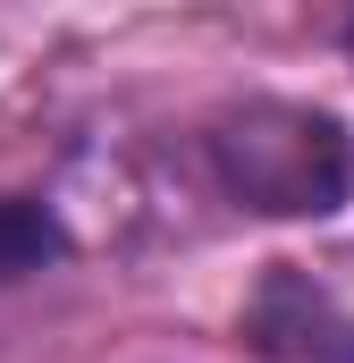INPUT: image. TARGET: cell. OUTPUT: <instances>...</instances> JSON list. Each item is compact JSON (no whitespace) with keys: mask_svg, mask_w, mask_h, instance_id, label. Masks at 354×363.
Here are the masks:
<instances>
[{"mask_svg":"<svg viewBox=\"0 0 354 363\" xmlns=\"http://www.w3.org/2000/svg\"><path fill=\"white\" fill-rule=\"evenodd\" d=\"M202 169L236 211L262 220H329L354 194V135L312 101H228L202 118Z\"/></svg>","mask_w":354,"mask_h":363,"instance_id":"obj_1","label":"cell"},{"mask_svg":"<svg viewBox=\"0 0 354 363\" xmlns=\"http://www.w3.org/2000/svg\"><path fill=\"white\" fill-rule=\"evenodd\" d=\"M245 347L262 363H354V313L312 287L304 271H278L245 296Z\"/></svg>","mask_w":354,"mask_h":363,"instance_id":"obj_2","label":"cell"},{"mask_svg":"<svg viewBox=\"0 0 354 363\" xmlns=\"http://www.w3.org/2000/svg\"><path fill=\"white\" fill-rule=\"evenodd\" d=\"M59 254H68V228L51 220V203H34V194H0V287L51 271Z\"/></svg>","mask_w":354,"mask_h":363,"instance_id":"obj_3","label":"cell"},{"mask_svg":"<svg viewBox=\"0 0 354 363\" xmlns=\"http://www.w3.org/2000/svg\"><path fill=\"white\" fill-rule=\"evenodd\" d=\"M346 51H354V26H346Z\"/></svg>","mask_w":354,"mask_h":363,"instance_id":"obj_4","label":"cell"}]
</instances>
